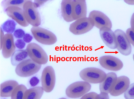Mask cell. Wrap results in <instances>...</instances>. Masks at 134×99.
<instances>
[{"instance_id":"10","label":"cell","mask_w":134,"mask_h":99,"mask_svg":"<svg viewBox=\"0 0 134 99\" xmlns=\"http://www.w3.org/2000/svg\"><path fill=\"white\" fill-rule=\"evenodd\" d=\"M99 63L103 68L108 70L117 71L123 67L122 61L119 58L110 55L101 57L99 59Z\"/></svg>"},{"instance_id":"6","label":"cell","mask_w":134,"mask_h":99,"mask_svg":"<svg viewBox=\"0 0 134 99\" xmlns=\"http://www.w3.org/2000/svg\"><path fill=\"white\" fill-rule=\"evenodd\" d=\"M91 85L85 81H79L70 85L65 90L66 96L71 98L80 97L87 93L90 90Z\"/></svg>"},{"instance_id":"14","label":"cell","mask_w":134,"mask_h":99,"mask_svg":"<svg viewBox=\"0 0 134 99\" xmlns=\"http://www.w3.org/2000/svg\"><path fill=\"white\" fill-rule=\"evenodd\" d=\"M16 47L13 35L12 34H5L2 49L4 58L7 59L11 57L15 51Z\"/></svg>"},{"instance_id":"27","label":"cell","mask_w":134,"mask_h":99,"mask_svg":"<svg viewBox=\"0 0 134 99\" xmlns=\"http://www.w3.org/2000/svg\"><path fill=\"white\" fill-rule=\"evenodd\" d=\"M25 34V32L23 30L19 28L15 31L13 35L16 38L19 39L23 38Z\"/></svg>"},{"instance_id":"25","label":"cell","mask_w":134,"mask_h":99,"mask_svg":"<svg viewBox=\"0 0 134 99\" xmlns=\"http://www.w3.org/2000/svg\"><path fill=\"white\" fill-rule=\"evenodd\" d=\"M124 96L125 99H134V83L130 85Z\"/></svg>"},{"instance_id":"2","label":"cell","mask_w":134,"mask_h":99,"mask_svg":"<svg viewBox=\"0 0 134 99\" xmlns=\"http://www.w3.org/2000/svg\"><path fill=\"white\" fill-rule=\"evenodd\" d=\"M31 31L35 39L42 44L51 45L57 41V37L54 34L43 28L32 27Z\"/></svg>"},{"instance_id":"32","label":"cell","mask_w":134,"mask_h":99,"mask_svg":"<svg viewBox=\"0 0 134 99\" xmlns=\"http://www.w3.org/2000/svg\"><path fill=\"white\" fill-rule=\"evenodd\" d=\"M95 99H109L108 94L105 92H100L96 96Z\"/></svg>"},{"instance_id":"36","label":"cell","mask_w":134,"mask_h":99,"mask_svg":"<svg viewBox=\"0 0 134 99\" xmlns=\"http://www.w3.org/2000/svg\"><path fill=\"white\" fill-rule=\"evenodd\" d=\"M124 1L128 4L134 5V0H124Z\"/></svg>"},{"instance_id":"13","label":"cell","mask_w":134,"mask_h":99,"mask_svg":"<svg viewBox=\"0 0 134 99\" xmlns=\"http://www.w3.org/2000/svg\"><path fill=\"white\" fill-rule=\"evenodd\" d=\"M100 37L105 44L109 48L115 49L117 47L115 34L111 29L103 27L99 29Z\"/></svg>"},{"instance_id":"4","label":"cell","mask_w":134,"mask_h":99,"mask_svg":"<svg viewBox=\"0 0 134 99\" xmlns=\"http://www.w3.org/2000/svg\"><path fill=\"white\" fill-rule=\"evenodd\" d=\"M25 19L33 27H37L40 25L41 19L37 8L34 7L33 2L28 0L24 4L23 8Z\"/></svg>"},{"instance_id":"22","label":"cell","mask_w":134,"mask_h":99,"mask_svg":"<svg viewBox=\"0 0 134 99\" xmlns=\"http://www.w3.org/2000/svg\"><path fill=\"white\" fill-rule=\"evenodd\" d=\"M28 0H4L1 3V5L4 11L8 7L16 6L23 9L24 3Z\"/></svg>"},{"instance_id":"19","label":"cell","mask_w":134,"mask_h":99,"mask_svg":"<svg viewBox=\"0 0 134 99\" xmlns=\"http://www.w3.org/2000/svg\"><path fill=\"white\" fill-rule=\"evenodd\" d=\"M19 85L16 81L14 80H8L3 82L0 85L1 97H11L13 90Z\"/></svg>"},{"instance_id":"38","label":"cell","mask_w":134,"mask_h":99,"mask_svg":"<svg viewBox=\"0 0 134 99\" xmlns=\"http://www.w3.org/2000/svg\"><path fill=\"white\" fill-rule=\"evenodd\" d=\"M133 60L134 61V54H133Z\"/></svg>"},{"instance_id":"20","label":"cell","mask_w":134,"mask_h":99,"mask_svg":"<svg viewBox=\"0 0 134 99\" xmlns=\"http://www.w3.org/2000/svg\"><path fill=\"white\" fill-rule=\"evenodd\" d=\"M30 58L26 49L16 50L12 54L10 61L12 64L17 66L23 61Z\"/></svg>"},{"instance_id":"33","label":"cell","mask_w":134,"mask_h":99,"mask_svg":"<svg viewBox=\"0 0 134 99\" xmlns=\"http://www.w3.org/2000/svg\"><path fill=\"white\" fill-rule=\"evenodd\" d=\"M33 38L32 36L28 33L25 34L23 38V40L26 43H29Z\"/></svg>"},{"instance_id":"18","label":"cell","mask_w":134,"mask_h":99,"mask_svg":"<svg viewBox=\"0 0 134 99\" xmlns=\"http://www.w3.org/2000/svg\"><path fill=\"white\" fill-rule=\"evenodd\" d=\"M72 0H63L61 3L62 16L64 20L68 22L74 21L72 16Z\"/></svg>"},{"instance_id":"12","label":"cell","mask_w":134,"mask_h":99,"mask_svg":"<svg viewBox=\"0 0 134 99\" xmlns=\"http://www.w3.org/2000/svg\"><path fill=\"white\" fill-rule=\"evenodd\" d=\"M88 17L93 20L94 26L100 29L103 27L110 29L112 27L111 21L109 18L104 13L98 10H93L90 12Z\"/></svg>"},{"instance_id":"24","label":"cell","mask_w":134,"mask_h":99,"mask_svg":"<svg viewBox=\"0 0 134 99\" xmlns=\"http://www.w3.org/2000/svg\"><path fill=\"white\" fill-rule=\"evenodd\" d=\"M16 25V23L14 20L9 19L2 24L1 28L3 32L7 33L12 34L15 30Z\"/></svg>"},{"instance_id":"28","label":"cell","mask_w":134,"mask_h":99,"mask_svg":"<svg viewBox=\"0 0 134 99\" xmlns=\"http://www.w3.org/2000/svg\"><path fill=\"white\" fill-rule=\"evenodd\" d=\"M40 80L36 76H34L31 77L30 79L29 83V85L32 88L36 86L39 83Z\"/></svg>"},{"instance_id":"7","label":"cell","mask_w":134,"mask_h":99,"mask_svg":"<svg viewBox=\"0 0 134 99\" xmlns=\"http://www.w3.org/2000/svg\"><path fill=\"white\" fill-rule=\"evenodd\" d=\"M92 19L89 17L79 19L72 23L69 27V31L75 35L86 33L91 30L94 26Z\"/></svg>"},{"instance_id":"11","label":"cell","mask_w":134,"mask_h":99,"mask_svg":"<svg viewBox=\"0 0 134 99\" xmlns=\"http://www.w3.org/2000/svg\"><path fill=\"white\" fill-rule=\"evenodd\" d=\"M7 15L21 26H28L29 23L25 17L22 8L16 6H11L7 8L4 11Z\"/></svg>"},{"instance_id":"8","label":"cell","mask_w":134,"mask_h":99,"mask_svg":"<svg viewBox=\"0 0 134 99\" xmlns=\"http://www.w3.org/2000/svg\"><path fill=\"white\" fill-rule=\"evenodd\" d=\"M41 79L42 87L44 91L47 92L52 91L55 82V72L52 67L48 66L44 69Z\"/></svg>"},{"instance_id":"5","label":"cell","mask_w":134,"mask_h":99,"mask_svg":"<svg viewBox=\"0 0 134 99\" xmlns=\"http://www.w3.org/2000/svg\"><path fill=\"white\" fill-rule=\"evenodd\" d=\"M26 49L30 58L35 63L41 65L46 64L48 60L46 53L38 44L30 43L27 46Z\"/></svg>"},{"instance_id":"34","label":"cell","mask_w":134,"mask_h":99,"mask_svg":"<svg viewBox=\"0 0 134 99\" xmlns=\"http://www.w3.org/2000/svg\"><path fill=\"white\" fill-rule=\"evenodd\" d=\"M4 33L3 31L1 28V50L3 42L4 36Z\"/></svg>"},{"instance_id":"23","label":"cell","mask_w":134,"mask_h":99,"mask_svg":"<svg viewBox=\"0 0 134 99\" xmlns=\"http://www.w3.org/2000/svg\"><path fill=\"white\" fill-rule=\"evenodd\" d=\"M27 89V87L24 85L19 84L12 92L11 99H23L24 94Z\"/></svg>"},{"instance_id":"15","label":"cell","mask_w":134,"mask_h":99,"mask_svg":"<svg viewBox=\"0 0 134 99\" xmlns=\"http://www.w3.org/2000/svg\"><path fill=\"white\" fill-rule=\"evenodd\" d=\"M72 16L74 20L86 17L87 7L85 0H72Z\"/></svg>"},{"instance_id":"3","label":"cell","mask_w":134,"mask_h":99,"mask_svg":"<svg viewBox=\"0 0 134 99\" xmlns=\"http://www.w3.org/2000/svg\"><path fill=\"white\" fill-rule=\"evenodd\" d=\"M41 67V65L35 63L29 58L23 61L16 66L15 72L17 75L20 77H27L37 73Z\"/></svg>"},{"instance_id":"17","label":"cell","mask_w":134,"mask_h":99,"mask_svg":"<svg viewBox=\"0 0 134 99\" xmlns=\"http://www.w3.org/2000/svg\"><path fill=\"white\" fill-rule=\"evenodd\" d=\"M117 78L116 74L114 72H110L107 74L105 80L99 84L100 92L110 93L115 85Z\"/></svg>"},{"instance_id":"21","label":"cell","mask_w":134,"mask_h":99,"mask_svg":"<svg viewBox=\"0 0 134 99\" xmlns=\"http://www.w3.org/2000/svg\"><path fill=\"white\" fill-rule=\"evenodd\" d=\"M44 91L42 86L31 88L25 91L23 99H40Z\"/></svg>"},{"instance_id":"31","label":"cell","mask_w":134,"mask_h":99,"mask_svg":"<svg viewBox=\"0 0 134 99\" xmlns=\"http://www.w3.org/2000/svg\"><path fill=\"white\" fill-rule=\"evenodd\" d=\"M48 1V0H34L33 2L34 6L35 7L37 8L42 6Z\"/></svg>"},{"instance_id":"16","label":"cell","mask_w":134,"mask_h":99,"mask_svg":"<svg viewBox=\"0 0 134 99\" xmlns=\"http://www.w3.org/2000/svg\"><path fill=\"white\" fill-rule=\"evenodd\" d=\"M130 83V79L127 77L122 76L118 77L115 85L110 94L114 96L120 95L126 91Z\"/></svg>"},{"instance_id":"37","label":"cell","mask_w":134,"mask_h":99,"mask_svg":"<svg viewBox=\"0 0 134 99\" xmlns=\"http://www.w3.org/2000/svg\"><path fill=\"white\" fill-rule=\"evenodd\" d=\"M59 99H67L65 98L62 97V98H59Z\"/></svg>"},{"instance_id":"30","label":"cell","mask_w":134,"mask_h":99,"mask_svg":"<svg viewBox=\"0 0 134 99\" xmlns=\"http://www.w3.org/2000/svg\"><path fill=\"white\" fill-rule=\"evenodd\" d=\"M97 95L98 94L95 92H89L83 95L80 99H95Z\"/></svg>"},{"instance_id":"1","label":"cell","mask_w":134,"mask_h":99,"mask_svg":"<svg viewBox=\"0 0 134 99\" xmlns=\"http://www.w3.org/2000/svg\"><path fill=\"white\" fill-rule=\"evenodd\" d=\"M81 78L84 81L90 83H100L106 77L107 74L102 70L96 67L85 68L80 72Z\"/></svg>"},{"instance_id":"26","label":"cell","mask_w":134,"mask_h":99,"mask_svg":"<svg viewBox=\"0 0 134 99\" xmlns=\"http://www.w3.org/2000/svg\"><path fill=\"white\" fill-rule=\"evenodd\" d=\"M130 43L134 47V32L131 28L127 29L126 33Z\"/></svg>"},{"instance_id":"29","label":"cell","mask_w":134,"mask_h":99,"mask_svg":"<svg viewBox=\"0 0 134 99\" xmlns=\"http://www.w3.org/2000/svg\"><path fill=\"white\" fill-rule=\"evenodd\" d=\"M16 47L19 49H23L25 47V42L21 39H17L15 42Z\"/></svg>"},{"instance_id":"35","label":"cell","mask_w":134,"mask_h":99,"mask_svg":"<svg viewBox=\"0 0 134 99\" xmlns=\"http://www.w3.org/2000/svg\"><path fill=\"white\" fill-rule=\"evenodd\" d=\"M131 28L134 32V13L132 14L131 19Z\"/></svg>"},{"instance_id":"9","label":"cell","mask_w":134,"mask_h":99,"mask_svg":"<svg viewBox=\"0 0 134 99\" xmlns=\"http://www.w3.org/2000/svg\"><path fill=\"white\" fill-rule=\"evenodd\" d=\"M114 33L117 43V50L123 55H129L131 52L132 47L126 34L122 30L119 29L115 30Z\"/></svg>"}]
</instances>
